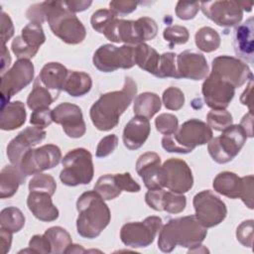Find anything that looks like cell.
<instances>
[{"label":"cell","mask_w":254,"mask_h":254,"mask_svg":"<svg viewBox=\"0 0 254 254\" xmlns=\"http://www.w3.org/2000/svg\"><path fill=\"white\" fill-rule=\"evenodd\" d=\"M31 22L42 24L47 21L53 34L68 45H77L86 37L80 20L65 5L64 1H45L32 5L27 13Z\"/></svg>","instance_id":"cell-1"},{"label":"cell","mask_w":254,"mask_h":254,"mask_svg":"<svg viewBox=\"0 0 254 254\" xmlns=\"http://www.w3.org/2000/svg\"><path fill=\"white\" fill-rule=\"evenodd\" d=\"M136 93L135 80L126 76L122 89L101 94L89 110V116L95 128L100 131H109L115 128L120 116L129 107Z\"/></svg>","instance_id":"cell-2"},{"label":"cell","mask_w":254,"mask_h":254,"mask_svg":"<svg viewBox=\"0 0 254 254\" xmlns=\"http://www.w3.org/2000/svg\"><path fill=\"white\" fill-rule=\"evenodd\" d=\"M207 228L204 227L195 215L170 219L159 231L158 247L162 252H172L177 246L192 248L204 240Z\"/></svg>","instance_id":"cell-3"},{"label":"cell","mask_w":254,"mask_h":254,"mask_svg":"<svg viewBox=\"0 0 254 254\" xmlns=\"http://www.w3.org/2000/svg\"><path fill=\"white\" fill-rule=\"evenodd\" d=\"M76 209V230L83 238L93 239L99 236L110 222L109 207L95 190H87L79 195Z\"/></svg>","instance_id":"cell-4"},{"label":"cell","mask_w":254,"mask_h":254,"mask_svg":"<svg viewBox=\"0 0 254 254\" xmlns=\"http://www.w3.org/2000/svg\"><path fill=\"white\" fill-rule=\"evenodd\" d=\"M212 138V129L203 121L192 118L182 124L171 135L162 138V147L170 153L189 154Z\"/></svg>","instance_id":"cell-5"},{"label":"cell","mask_w":254,"mask_h":254,"mask_svg":"<svg viewBox=\"0 0 254 254\" xmlns=\"http://www.w3.org/2000/svg\"><path fill=\"white\" fill-rule=\"evenodd\" d=\"M158 33V25L150 17H141L136 21L115 18L104 31L103 35L113 43H124L137 46L153 40Z\"/></svg>","instance_id":"cell-6"},{"label":"cell","mask_w":254,"mask_h":254,"mask_svg":"<svg viewBox=\"0 0 254 254\" xmlns=\"http://www.w3.org/2000/svg\"><path fill=\"white\" fill-rule=\"evenodd\" d=\"M61 182L68 187L89 184L94 175L91 153L84 148L69 151L62 160Z\"/></svg>","instance_id":"cell-7"},{"label":"cell","mask_w":254,"mask_h":254,"mask_svg":"<svg viewBox=\"0 0 254 254\" xmlns=\"http://www.w3.org/2000/svg\"><path fill=\"white\" fill-rule=\"evenodd\" d=\"M247 135L240 125H231L222 131L220 136L211 138L207 151L212 160L218 164L232 161L243 148Z\"/></svg>","instance_id":"cell-8"},{"label":"cell","mask_w":254,"mask_h":254,"mask_svg":"<svg viewBox=\"0 0 254 254\" xmlns=\"http://www.w3.org/2000/svg\"><path fill=\"white\" fill-rule=\"evenodd\" d=\"M92 62L93 65L102 72H112L118 68H131L135 65L134 46L102 45L95 51Z\"/></svg>","instance_id":"cell-9"},{"label":"cell","mask_w":254,"mask_h":254,"mask_svg":"<svg viewBox=\"0 0 254 254\" xmlns=\"http://www.w3.org/2000/svg\"><path fill=\"white\" fill-rule=\"evenodd\" d=\"M162 226L161 217L148 216L143 221L125 223L120 229V238L123 244L128 247H147L153 243Z\"/></svg>","instance_id":"cell-10"},{"label":"cell","mask_w":254,"mask_h":254,"mask_svg":"<svg viewBox=\"0 0 254 254\" xmlns=\"http://www.w3.org/2000/svg\"><path fill=\"white\" fill-rule=\"evenodd\" d=\"M34 79V64L29 60H18L1 74V108L9 103L16 93L29 85Z\"/></svg>","instance_id":"cell-11"},{"label":"cell","mask_w":254,"mask_h":254,"mask_svg":"<svg viewBox=\"0 0 254 254\" xmlns=\"http://www.w3.org/2000/svg\"><path fill=\"white\" fill-rule=\"evenodd\" d=\"M61 159V149L57 145L46 144L27 151L22 157L18 168L26 176L37 175L43 171L57 167Z\"/></svg>","instance_id":"cell-12"},{"label":"cell","mask_w":254,"mask_h":254,"mask_svg":"<svg viewBox=\"0 0 254 254\" xmlns=\"http://www.w3.org/2000/svg\"><path fill=\"white\" fill-rule=\"evenodd\" d=\"M192 204L195 217L206 228L218 225L226 217L225 203L209 190L196 193L193 196Z\"/></svg>","instance_id":"cell-13"},{"label":"cell","mask_w":254,"mask_h":254,"mask_svg":"<svg viewBox=\"0 0 254 254\" xmlns=\"http://www.w3.org/2000/svg\"><path fill=\"white\" fill-rule=\"evenodd\" d=\"M212 74L229 82L235 88L242 86L253 78L252 71L248 64L238 58L230 56H219L212 60Z\"/></svg>","instance_id":"cell-14"},{"label":"cell","mask_w":254,"mask_h":254,"mask_svg":"<svg viewBox=\"0 0 254 254\" xmlns=\"http://www.w3.org/2000/svg\"><path fill=\"white\" fill-rule=\"evenodd\" d=\"M204 16L220 27H233L243 18V10L237 1H207L200 2Z\"/></svg>","instance_id":"cell-15"},{"label":"cell","mask_w":254,"mask_h":254,"mask_svg":"<svg viewBox=\"0 0 254 254\" xmlns=\"http://www.w3.org/2000/svg\"><path fill=\"white\" fill-rule=\"evenodd\" d=\"M46 36L42 25L30 22L21 31L11 45L13 54L18 60H31L38 53L40 47L45 43Z\"/></svg>","instance_id":"cell-16"},{"label":"cell","mask_w":254,"mask_h":254,"mask_svg":"<svg viewBox=\"0 0 254 254\" xmlns=\"http://www.w3.org/2000/svg\"><path fill=\"white\" fill-rule=\"evenodd\" d=\"M201 92L208 107L225 109L234 97L235 87L210 72L202 83Z\"/></svg>","instance_id":"cell-17"},{"label":"cell","mask_w":254,"mask_h":254,"mask_svg":"<svg viewBox=\"0 0 254 254\" xmlns=\"http://www.w3.org/2000/svg\"><path fill=\"white\" fill-rule=\"evenodd\" d=\"M166 185L169 190L177 193H185L193 186V177L190 168L186 161L178 158H170L162 165Z\"/></svg>","instance_id":"cell-18"},{"label":"cell","mask_w":254,"mask_h":254,"mask_svg":"<svg viewBox=\"0 0 254 254\" xmlns=\"http://www.w3.org/2000/svg\"><path fill=\"white\" fill-rule=\"evenodd\" d=\"M53 121L63 126L64 132L70 138H80L85 134L86 126L81 109L72 103L64 102L53 109Z\"/></svg>","instance_id":"cell-19"},{"label":"cell","mask_w":254,"mask_h":254,"mask_svg":"<svg viewBox=\"0 0 254 254\" xmlns=\"http://www.w3.org/2000/svg\"><path fill=\"white\" fill-rule=\"evenodd\" d=\"M136 172L148 190L165 188L166 176L161 166V158L157 153L142 154L136 162Z\"/></svg>","instance_id":"cell-20"},{"label":"cell","mask_w":254,"mask_h":254,"mask_svg":"<svg viewBox=\"0 0 254 254\" xmlns=\"http://www.w3.org/2000/svg\"><path fill=\"white\" fill-rule=\"evenodd\" d=\"M46 134L43 128L37 126H30L22 130L7 146V157L10 163L18 167L24 154L40 144L46 138Z\"/></svg>","instance_id":"cell-21"},{"label":"cell","mask_w":254,"mask_h":254,"mask_svg":"<svg viewBox=\"0 0 254 254\" xmlns=\"http://www.w3.org/2000/svg\"><path fill=\"white\" fill-rule=\"evenodd\" d=\"M177 69L180 78L200 80L208 74V64L202 54L187 50L177 56Z\"/></svg>","instance_id":"cell-22"},{"label":"cell","mask_w":254,"mask_h":254,"mask_svg":"<svg viewBox=\"0 0 254 254\" xmlns=\"http://www.w3.org/2000/svg\"><path fill=\"white\" fill-rule=\"evenodd\" d=\"M254 20L247 19L238 25L233 33V47L237 57L249 64H253L254 59Z\"/></svg>","instance_id":"cell-23"},{"label":"cell","mask_w":254,"mask_h":254,"mask_svg":"<svg viewBox=\"0 0 254 254\" xmlns=\"http://www.w3.org/2000/svg\"><path fill=\"white\" fill-rule=\"evenodd\" d=\"M151 132L149 119L141 116H134L125 125L123 130V143L129 150L141 148L147 141Z\"/></svg>","instance_id":"cell-24"},{"label":"cell","mask_w":254,"mask_h":254,"mask_svg":"<svg viewBox=\"0 0 254 254\" xmlns=\"http://www.w3.org/2000/svg\"><path fill=\"white\" fill-rule=\"evenodd\" d=\"M52 196L48 192L30 191L27 197V205L32 214L41 221L51 222L59 217V209L53 203Z\"/></svg>","instance_id":"cell-25"},{"label":"cell","mask_w":254,"mask_h":254,"mask_svg":"<svg viewBox=\"0 0 254 254\" xmlns=\"http://www.w3.org/2000/svg\"><path fill=\"white\" fill-rule=\"evenodd\" d=\"M68 69L60 63H48L46 64L37 78L39 81L48 88L51 93L58 99L62 90H64V84L66 79Z\"/></svg>","instance_id":"cell-26"},{"label":"cell","mask_w":254,"mask_h":254,"mask_svg":"<svg viewBox=\"0 0 254 254\" xmlns=\"http://www.w3.org/2000/svg\"><path fill=\"white\" fill-rule=\"evenodd\" d=\"M27 112L25 104L19 100L12 101L1 108L0 128L5 131H12L21 127L26 122Z\"/></svg>","instance_id":"cell-27"},{"label":"cell","mask_w":254,"mask_h":254,"mask_svg":"<svg viewBox=\"0 0 254 254\" xmlns=\"http://www.w3.org/2000/svg\"><path fill=\"white\" fill-rule=\"evenodd\" d=\"M26 177L18 167L14 165L5 166L0 173V197L7 198L13 196L20 185L25 182Z\"/></svg>","instance_id":"cell-28"},{"label":"cell","mask_w":254,"mask_h":254,"mask_svg":"<svg viewBox=\"0 0 254 254\" xmlns=\"http://www.w3.org/2000/svg\"><path fill=\"white\" fill-rule=\"evenodd\" d=\"M213 189L216 192L225 195L229 198H239L241 193L242 182L235 173L222 172L219 173L213 180Z\"/></svg>","instance_id":"cell-29"},{"label":"cell","mask_w":254,"mask_h":254,"mask_svg":"<svg viewBox=\"0 0 254 254\" xmlns=\"http://www.w3.org/2000/svg\"><path fill=\"white\" fill-rule=\"evenodd\" d=\"M92 79L90 75L83 71L68 70L64 84V90L73 97L83 96L90 91Z\"/></svg>","instance_id":"cell-30"},{"label":"cell","mask_w":254,"mask_h":254,"mask_svg":"<svg viewBox=\"0 0 254 254\" xmlns=\"http://www.w3.org/2000/svg\"><path fill=\"white\" fill-rule=\"evenodd\" d=\"M134 61L140 68L156 76L160 55L155 49L145 43L134 46Z\"/></svg>","instance_id":"cell-31"},{"label":"cell","mask_w":254,"mask_h":254,"mask_svg":"<svg viewBox=\"0 0 254 254\" xmlns=\"http://www.w3.org/2000/svg\"><path fill=\"white\" fill-rule=\"evenodd\" d=\"M162 107V102L158 94L154 92H143L136 96L133 110L136 116L151 119Z\"/></svg>","instance_id":"cell-32"},{"label":"cell","mask_w":254,"mask_h":254,"mask_svg":"<svg viewBox=\"0 0 254 254\" xmlns=\"http://www.w3.org/2000/svg\"><path fill=\"white\" fill-rule=\"evenodd\" d=\"M44 235L48 239L51 253L53 254L65 253L66 249L70 246V244H72L69 233L61 226H53L48 228Z\"/></svg>","instance_id":"cell-33"},{"label":"cell","mask_w":254,"mask_h":254,"mask_svg":"<svg viewBox=\"0 0 254 254\" xmlns=\"http://www.w3.org/2000/svg\"><path fill=\"white\" fill-rule=\"evenodd\" d=\"M56 100L51 91L36 78L33 89L27 98V106L34 111L40 108H47Z\"/></svg>","instance_id":"cell-34"},{"label":"cell","mask_w":254,"mask_h":254,"mask_svg":"<svg viewBox=\"0 0 254 254\" xmlns=\"http://www.w3.org/2000/svg\"><path fill=\"white\" fill-rule=\"evenodd\" d=\"M194 42L201 52L211 53L219 48L221 39L214 29L210 27H202L195 33Z\"/></svg>","instance_id":"cell-35"},{"label":"cell","mask_w":254,"mask_h":254,"mask_svg":"<svg viewBox=\"0 0 254 254\" xmlns=\"http://www.w3.org/2000/svg\"><path fill=\"white\" fill-rule=\"evenodd\" d=\"M25 220L23 212L15 206H9L1 210L0 225L12 233L20 231L25 225Z\"/></svg>","instance_id":"cell-36"},{"label":"cell","mask_w":254,"mask_h":254,"mask_svg":"<svg viewBox=\"0 0 254 254\" xmlns=\"http://www.w3.org/2000/svg\"><path fill=\"white\" fill-rule=\"evenodd\" d=\"M94 190L104 200L114 199L117 196H119L122 192V190H120L115 181L114 175L111 174L101 176L94 185Z\"/></svg>","instance_id":"cell-37"},{"label":"cell","mask_w":254,"mask_h":254,"mask_svg":"<svg viewBox=\"0 0 254 254\" xmlns=\"http://www.w3.org/2000/svg\"><path fill=\"white\" fill-rule=\"evenodd\" d=\"M176 59H177V55L172 52H168L160 55V61H159L156 76L159 78H166V77L180 78L178 69H177Z\"/></svg>","instance_id":"cell-38"},{"label":"cell","mask_w":254,"mask_h":254,"mask_svg":"<svg viewBox=\"0 0 254 254\" xmlns=\"http://www.w3.org/2000/svg\"><path fill=\"white\" fill-rule=\"evenodd\" d=\"M206 121L215 131H223L233 124L232 115L226 109H211L206 115Z\"/></svg>","instance_id":"cell-39"},{"label":"cell","mask_w":254,"mask_h":254,"mask_svg":"<svg viewBox=\"0 0 254 254\" xmlns=\"http://www.w3.org/2000/svg\"><path fill=\"white\" fill-rule=\"evenodd\" d=\"M187 205V198L184 193H177L171 190L164 191L162 198V210L169 213H180Z\"/></svg>","instance_id":"cell-40"},{"label":"cell","mask_w":254,"mask_h":254,"mask_svg":"<svg viewBox=\"0 0 254 254\" xmlns=\"http://www.w3.org/2000/svg\"><path fill=\"white\" fill-rule=\"evenodd\" d=\"M57 190L55 179L48 174H37L29 182L30 191H43L54 195Z\"/></svg>","instance_id":"cell-41"},{"label":"cell","mask_w":254,"mask_h":254,"mask_svg":"<svg viewBox=\"0 0 254 254\" xmlns=\"http://www.w3.org/2000/svg\"><path fill=\"white\" fill-rule=\"evenodd\" d=\"M162 100L165 107L169 110H180L185 104L184 92L175 86H170L164 90Z\"/></svg>","instance_id":"cell-42"},{"label":"cell","mask_w":254,"mask_h":254,"mask_svg":"<svg viewBox=\"0 0 254 254\" xmlns=\"http://www.w3.org/2000/svg\"><path fill=\"white\" fill-rule=\"evenodd\" d=\"M163 37L168 43H170V46L173 47L175 45L186 44L189 41L190 33L186 27L174 25L165 28L163 32Z\"/></svg>","instance_id":"cell-43"},{"label":"cell","mask_w":254,"mask_h":254,"mask_svg":"<svg viewBox=\"0 0 254 254\" xmlns=\"http://www.w3.org/2000/svg\"><path fill=\"white\" fill-rule=\"evenodd\" d=\"M155 126L161 134L171 135L178 130L179 120L174 114L162 113L155 119Z\"/></svg>","instance_id":"cell-44"},{"label":"cell","mask_w":254,"mask_h":254,"mask_svg":"<svg viewBox=\"0 0 254 254\" xmlns=\"http://www.w3.org/2000/svg\"><path fill=\"white\" fill-rule=\"evenodd\" d=\"M115 18L117 17L110 10L99 9L92 14L90 18V24L93 30H95L99 34H103L106 28Z\"/></svg>","instance_id":"cell-45"},{"label":"cell","mask_w":254,"mask_h":254,"mask_svg":"<svg viewBox=\"0 0 254 254\" xmlns=\"http://www.w3.org/2000/svg\"><path fill=\"white\" fill-rule=\"evenodd\" d=\"M253 219L244 220L236 229L237 240L248 248H252L253 246Z\"/></svg>","instance_id":"cell-46"},{"label":"cell","mask_w":254,"mask_h":254,"mask_svg":"<svg viewBox=\"0 0 254 254\" xmlns=\"http://www.w3.org/2000/svg\"><path fill=\"white\" fill-rule=\"evenodd\" d=\"M200 9V2L179 1L176 5V15L181 20H190L195 17Z\"/></svg>","instance_id":"cell-47"},{"label":"cell","mask_w":254,"mask_h":254,"mask_svg":"<svg viewBox=\"0 0 254 254\" xmlns=\"http://www.w3.org/2000/svg\"><path fill=\"white\" fill-rule=\"evenodd\" d=\"M117 146H118L117 136L115 134L107 135L99 141L96 148L95 155L97 158H105L110 154H112L117 148Z\"/></svg>","instance_id":"cell-48"},{"label":"cell","mask_w":254,"mask_h":254,"mask_svg":"<svg viewBox=\"0 0 254 254\" xmlns=\"http://www.w3.org/2000/svg\"><path fill=\"white\" fill-rule=\"evenodd\" d=\"M53 121V110L49 107L47 108H40L37 110H34L31 114L30 123L34 126L40 127V128H46Z\"/></svg>","instance_id":"cell-49"},{"label":"cell","mask_w":254,"mask_h":254,"mask_svg":"<svg viewBox=\"0 0 254 254\" xmlns=\"http://www.w3.org/2000/svg\"><path fill=\"white\" fill-rule=\"evenodd\" d=\"M138 2L130 1V0H118L111 1L109 3V10L116 16H125L137 9Z\"/></svg>","instance_id":"cell-50"},{"label":"cell","mask_w":254,"mask_h":254,"mask_svg":"<svg viewBox=\"0 0 254 254\" xmlns=\"http://www.w3.org/2000/svg\"><path fill=\"white\" fill-rule=\"evenodd\" d=\"M242 187H241V193L240 197L241 200L244 202V204L250 208L253 209V183H254V177L252 175L245 176L241 178Z\"/></svg>","instance_id":"cell-51"},{"label":"cell","mask_w":254,"mask_h":254,"mask_svg":"<svg viewBox=\"0 0 254 254\" xmlns=\"http://www.w3.org/2000/svg\"><path fill=\"white\" fill-rule=\"evenodd\" d=\"M114 178L118 187L122 191L124 190L128 192H138L141 190L140 185L135 180H133V178L129 173L115 174Z\"/></svg>","instance_id":"cell-52"},{"label":"cell","mask_w":254,"mask_h":254,"mask_svg":"<svg viewBox=\"0 0 254 254\" xmlns=\"http://www.w3.org/2000/svg\"><path fill=\"white\" fill-rule=\"evenodd\" d=\"M164 189L149 190L145 194L146 203L157 211H162V198L164 194Z\"/></svg>","instance_id":"cell-53"},{"label":"cell","mask_w":254,"mask_h":254,"mask_svg":"<svg viewBox=\"0 0 254 254\" xmlns=\"http://www.w3.org/2000/svg\"><path fill=\"white\" fill-rule=\"evenodd\" d=\"M14 35V25L8 14L1 13V45H5Z\"/></svg>","instance_id":"cell-54"},{"label":"cell","mask_w":254,"mask_h":254,"mask_svg":"<svg viewBox=\"0 0 254 254\" xmlns=\"http://www.w3.org/2000/svg\"><path fill=\"white\" fill-rule=\"evenodd\" d=\"M29 247L35 251V253H51L50 244L46 236L34 235L29 241Z\"/></svg>","instance_id":"cell-55"},{"label":"cell","mask_w":254,"mask_h":254,"mask_svg":"<svg viewBox=\"0 0 254 254\" xmlns=\"http://www.w3.org/2000/svg\"><path fill=\"white\" fill-rule=\"evenodd\" d=\"M64 3L72 13L82 12L88 9L89 6L92 4L91 1H86V0H70V1H64Z\"/></svg>","instance_id":"cell-56"},{"label":"cell","mask_w":254,"mask_h":254,"mask_svg":"<svg viewBox=\"0 0 254 254\" xmlns=\"http://www.w3.org/2000/svg\"><path fill=\"white\" fill-rule=\"evenodd\" d=\"M252 87H253V78H251L248 81V84L245 88V90L242 92L241 96H240V102L243 105L248 106L249 111H252Z\"/></svg>","instance_id":"cell-57"},{"label":"cell","mask_w":254,"mask_h":254,"mask_svg":"<svg viewBox=\"0 0 254 254\" xmlns=\"http://www.w3.org/2000/svg\"><path fill=\"white\" fill-rule=\"evenodd\" d=\"M0 241L3 253H8L10 251L12 243V232L5 228L0 227Z\"/></svg>","instance_id":"cell-58"},{"label":"cell","mask_w":254,"mask_h":254,"mask_svg":"<svg viewBox=\"0 0 254 254\" xmlns=\"http://www.w3.org/2000/svg\"><path fill=\"white\" fill-rule=\"evenodd\" d=\"M245 131L247 137H253V112L249 111L245 114L239 124Z\"/></svg>","instance_id":"cell-59"},{"label":"cell","mask_w":254,"mask_h":254,"mask_svg":"<svg viewBox=\"0 0 254 254\" xmlns=\"http://www.w3.org/2000/svg\"><path fill=\"white\" fill-rule=\"evenodd\" d=\"M11 64V57L8 49L5 45H1V74L4 73L6 68L9 67Z\"/></svg>","instance_id":"cell-60"},{"label":"cell","mask_w":254,"mask_h":254,"mask_svg":"<svg viewBox=\"0 0 254 254\" xmlns=\"http://www.w3.org/2000/svg\"><path fill=\"white\" fill-rule=\"evenodd\" d=\"M87 252L81 245L78 244H70V246L66 249L65 253H85Z\"/></svg>","instance_id":"cell-61"}]
</instances>
